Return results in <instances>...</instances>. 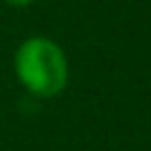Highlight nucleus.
<instances>
[{"label":"nucleus","mask_w":151,"mask_h":151,"mask_svg":"<svg viewBox=\"0 0 151 151\" xmlns=\"http://www.w3.org/2000/svg\"><path fill=\"white\" fill-rule=\"evenodd\" d=\"M15 78L30 96L55 98L68 86V58L53 38H25L13 58Z\"/></svg>","instance_id":"f257e3e1"},{"label":"nucleus","mask_w":151,"mask_h":151,"mask_svg":"<svg viewBox=\"0 0 151 151\" xmlns=\"http://www.w3.org/2000/svg\"><path fill=\"white\" fill-rule=\"evenodd\" d=\"M8 5H13V8H28V5H33L35 0H5Z\"/></svg>","instance_id":"f03ea898"}]
</instances>
